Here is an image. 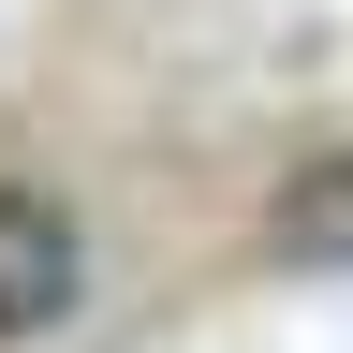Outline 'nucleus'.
Masks as SVG:
<instances>
[{
	"label": "nucleus",
	"mask_w": 353,
	"mask_h": 353,
	"mask_svg": "<svg viewBox=\"0 0 353 353\" xmlns=\"http://www.w3.org/2000/svg\"><path fill=\"white\" fill-rule=\"evenodd\" d=\"M74 294H88V236H74V206L30 192V176H0V353L59 339Z\"/></svg>",
	"instance_id": "nucleus-1"
},
{
	"label": "nucleus",
	"mask_w": 353,
	"mask_h": 353,
	"mask_svg": "<svg viewBox=\"0 0 353 353\" xmlns=\"http://www.w3.org/2000/svg\"><path fill=\"white\" fill-rule=\"evenodd\" d=\"M265 265H280V280H353V148L294 162L280 192H265Z\"/></svg>",
	"instance_id": "nucleus-2"
}]
</instances>
